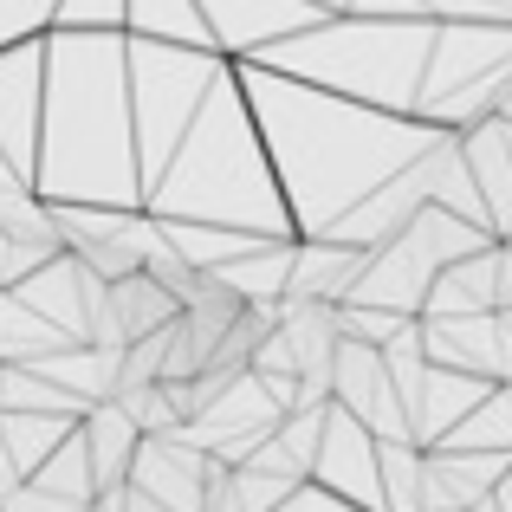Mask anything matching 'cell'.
<instances>
[{
	"label": "cell",
	"mask_w": 512,
	"mask_h": 512,
	"mask_svg": "<svg viewBox=\"0 0 512 512\" xmlns=\"http://www.w3.org/2000/svg\"><path fill=\"white\" fill-rule=\"evenodd\" d=\"M20 480V461H13V448H7V435H0V493Z\"/></svg>",
	"instance_id": "6"
},
{
	"label": "cell",
	"mask_w": 512,
	"mask_h": 512,
	"mask_svg": "<svg viewBox=\"0 0 512 512\" xmlns=\"http://www.w3.org/2000/svg\"><path fill=\"white\" fill-rule=\"evenodd\" d=\"M461 156L467 169H474V188L480 201H487V227L493 240L512 234V124L506 117H474V124L461 130Z\"/></svg>",
	"instance_id": "1"
},
{
	"label": "cell",
	"mask_w": 512,
	"mask_h": 512,
	"mask_svg": "<svg viewBox=\"0 0 512 512\" xmlns=\"http://www.w3.org/2000/svg\"><path fill=\"white\" fill-rule=\"evenodd\" d=\"M376 480H383L376 512H415V500H422V448L415 441H376Z\"/></svg>",
	"instance_id": "3"
},
{
	"label": "cell",
	"mask_w": 512,
	"mask_h": 512,
	"mask_svg": "<svg viewBox=\"0 0 512 512\" xmlns=\"http://www.w3.org/2000/svg\"><path fill=\"white\" fill-rule=\"evenodd\" d=\"M78 441H85V461H91V487H117V480H130V454H137L143 428L111 396H98L78 415Z\"/></svg>",
	"instance_id": "2"
},
{
	"label": "cell",
	"mask_w": 512,
	"mask_h": 512,
	"mask_svg": "<svg viewBox=\"0 0 512 512\" xmlns=\"http://www.w3.org/2000/svg\"><path fill=\"white\" fill-rule=\"evenodd\" d=\"M20 273H33V266H26V253L13 247V234H7V227H0V286H13V279H20Z\"/></svg>",
	"instance_id": "4"
},
{
	"label": "cell",
	"mask_w": 512,
	"mask_h": 512,
	"mask_svg": "<svg viewBox=\"0 0 512 512\" xmlns=\"http://www.w3.org/2000/svg\"><path fill=\"white\" fill-rule=\"evenodd\" d=\"M487 493H493V506H500V512H512V461L500 467V480H493Z\"/></svg>",
	"instance_id": "5"
}]
</instances>
